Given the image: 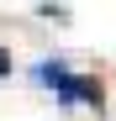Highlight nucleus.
Instances as JSON below:
<instances>
[{"instance_id":"nucleus-1","label":"nucleus","mask_w":116,"mask_h":121,"mask_svg":"<svg viewBox=\"0 0 116 121\" xmlns=\"http://www.w3.org/2000/svg\"><path fill=\"white\" fill-rule=\"evenodd\" d=\"M32 79L37 84H48L58 100H63V105H74V100H85L90 111H106V84L100 79H74L63 63H58V58H48V63H37L32 69Z\"/></svg>"},{"instance_id":"nucleus-2","label":"nucleus","mask_w":116,"mask_h":121,"mask_svg":"<svg viewBox=\"0 0 116 121\" xmlns=\"http://www.w3.org/2000/svg\"><path fill=\"white\" fill-rule=\"evenodd\" d=\"M5 74H11V53L0 48V79H5Z\"/></svg>"}]
</instances>
